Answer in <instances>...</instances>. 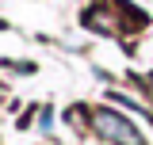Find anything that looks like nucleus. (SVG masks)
Here are the masks:
<instances>
[{
  "mask_svg": "<svg viewBox=\"0 0 153 145\" xmlns=\"http://www.w3.org/2000/svg\"><path fill=\"white\" fill-rule=\"evenodd\" d=\"M92 126L100 130V138H111L115 145H142V134H138L123 115H115V111H96Z\"/></svg>",
  "mask_w": 153,
  "mask_h": 145,
  "instance_id": "1",
  "label": "nucleus"
},
{
  "mask_svg": "<svg viewBox=\"0 0 153 145\" xmlns=\"http://www.w3.org/2000/svg\"><path fill=\"white\" fill-rule=\"evenodd\" d=\"M88 27H92V31L119 35V19H115V16H107V12H88Z\"/></svg>",
  "mask_w": 153,
  "mask_h": 145,
  "instance_id": "2",
  "label": "nucleus"
}]
</instances>
